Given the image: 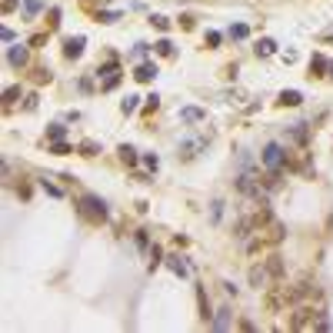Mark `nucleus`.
<instances>
[{
    "instance_id": "1",
    "label": "nucleus",
    "mask_w": 333,
    "mask_h": 333,
    "mask_svg": "<svg viewBox=\"0 0 333 333\" xmlns=\"http://www.w3.org/2000/svg\"><path fill=\"white\" fill-rule=\"evenodd\" d=\"M247 280H250V287H256V290H266V287H273V283H280V280H283V260H280L277 253H270L266 260L250 266Z\"/></svg>"
},
{
    "instance_id": "2",
    "label": "nucleus",
    "mask_w": 333,
    "mask_h": 333,
    "mask_svg": "<svg viewBox=\"0 0 333 333\" xmlns=\"http://www.w3.org/2000/svg\"><path fill=\"white\" fill-rule=\"evenodd\" d=\"M290 327L293 330H327L330 323L320 310H313V303H297V310L290 317Z\"/></svg>"
},
{
    "instance_id": "3",
    "label": "nucleus",
    "mask_w": 333,
    "mask_h": 333,
    "mask_svg": "<svg viewBox=\"0 0 333 333\" xmlns=\"http://www.w3.org/2000/svg\"><path fill=\"white\" fill-rule=\"evenodd\" d=\"M77 213L87 223H103L107 220V203L100 197H93V193H83V197L77 200Z\"/></svg>"
},
{
    "instance_id": "4",
    "label": "nucleus",
    "mask_w": 333,
    "mask_h": 333,
    "mask_svg": "<svg viewBox=\"0 0 333 333\" xmlns=\"http://www.w3.org/2000/svg\"><path fill=\"white\" fill-rule=\"evenodd\" d=\"M266 310L270 313H280V310H287L290 303H293V297H290V287H266Z\"/></svg>"
},
{
    "instance_id": "5",
    "label": "nucleus",
    "mask_w": 333,
    "mask_h": 333,
    "mask_svg": "<svg viewBox=\"0 0 333 333\" xmlns=\"http://www.w3.org/2000/svg\"><path fill=\"white\" fill-rule=\"evenodd\" d=\"M256 237H260V244H263V247H273V244H280V240L287 237V230H283V223H280V220H270L266 227L256 230Z\"/></svg>"
},
{
    "instance_id": "6",
    "label": "nucleus",
    "mask_w": 333,
    "mask_h": 333,
    "mask_svg": "<svg viewBox=\"0 0 333 333\" xmlns=\"http://www.w3.org/2000/svg\"><path fill=\"white\" fill-rule=\"evenodd\" d=\"M263 164L270 166V170H280V166L287 164V150L280 144H266L263 147Z\"/></svg>"
},
{
    "instance_id": "7",
    "label": "nucleus",
    "mask_w": 333,
    "mask_h": 333,
    "mask_svg": "<svg viewBox=\"0 0 333 333\" xmlns=\"http://www.w3.org/2000/svg\"><path fill=\"white\" fill-rule=\"evenodd\" d=\"M290 170H297V173H310V157L303 154V150H293V154H287V164Z\"/></svg>"
},
{
    "instance_id": "8",
    "label": "nucleus",
    "mask_w": 333,
    "mask_h": 333,
    "mask_svg": "<svg viewBox=\"0 0 333 333\" xmlns=\"http://www.w3.org/2000/svg\"><path fill=\"white\" fill-rule=\"evenodd\" d=\"M277 103H280V107H300V103H303V97H300L297 90H283Z\"/></svg>"
},
{
    "instance_id": "9",
    "label": "nucleus",
    "mask_w": 333,
    "mask_h": 333,
    "mask_svg": "<svg viewBox=\"0 0 333 333\" xmlns=\"http://www.w3.org/2000/svg\"><path fill=\"white\" fill-rule=\"evenodd\" d=\"M80 54H83V37H74L64 44V57H80Z\"/></svg>"
},
{
    "instance_id": "10",
    "label": "nucleus",
    "mask_w": 333,
    "mask_h": 333,
    "mask_svg": "<svg viewBox=\"0 0 333 333\" xmlns=\"http://www.w3.org/2000/svg\"><path fill=\"white\" fill-rule=\"evenodd\" d=\"M103 74H107V77H103V90H113V87H117V80H120V70H117V64H110Z\"/></svg>"
},
{
    "instance_id": "11",
    "label": "nucleus",
    "mask_w": 333,
    "mask_h": 333,
    "mask_svg": "<svg viewBox=\"0 0 333 333\" xmlns=\"http://www.w3.org/2000/svg\"><path fill=\"white\" fill-rule=\"evenodd\" d=\"M180 117L187 123H200V120H207V113L200 110V107H187V110H180Z\"/></svg>"
},
{
    "instance_id": "12",
    "label": "nucleus",
    "mask_w": 333,
    "mask_h": 333,
    "mask_svg": "<svg viewBox=\"0 0 333 333\" xmlns=\"http://www.w3.org/2000/svg\"><path fill=\"white\" fill-rule=\"evenodd\" d=\"M7 60H10L13 67H23V64H27V50H23V47H10V54H7Z\"/></svg>"
},
{
    "instance_id": "13",
    "label": "nucleus",
    "mask_w": 333,
    "mask_h": 333,
    "mask_svg": "<svg viewBox=\"0 0 333 333\" xmlns=\"http://www.w3.org/2000/svg\"><path fill=\"white\" fill-rule=\"evenodd\" d=\"M120 160H123V164H127V166H133V164H137V150L123 144V147H120Z\"/></svg>"
},
{
    "instance_id": "14",
    "label": "nucleus",
    "mask_w": 333,
    "mask_h": 333,
    "mask_svg": "<svg viewBox=\"0 0 333 333\" xmlns=\"http://www.w3.org/2000/svg\"><path fill=\"white\" fill-rule=\"evenodd\" d=\"M170 270H173V273H180V277H187V273H190V266L183 263L180 256H170Z\"/></svg>"
},
{
    "instance_id": "15",
    "label": "nucleus",
    "mask_w": 333,
    "mask_h": 333,
    "mask_svg": "<svg viewBox=\"0 0 333 333\" xmlns=\"http://www.w3.org/2000/svg\"><path fill=\"white\" fill-rule=\"evenodd\" d=\"M154 74H157V70H154V67H150V64H144V67H137V74H133V77H137V80H140V83H147V80H150V77H154Z\"/></svg>"
},
{
    "instance_id": "16",
    "label": "nucleus",
    "mask_w": 333,
    "mask_h": 333,
    "mask_svg": "<svg viewBox=\"0 0 333 333\" xmlns=\"http://www.w3.org/2000/svg\"><path fill=\"white\" fill-rule=\"evenodd\" d=\"M273 50H277V44H273V40H270V37H266V40H260V44H256V54H260V57H270V54H273Z\"/></svg>"
},
{
    "instance_id": "17",
    "label": "nucleus",
    "mask_w": 333,
    "mask_h": 333,
    "mask_svg": "<svg viewBox=\"0 0 333 333\" xmlns=\"http://www.w3.org/2000/svg\"><path fill=\"white\" fill-rule=\"evenodd\" d=\"M310 70H313V74H317V77H320L323 70H330V64H327V60H323V57L317 54V57H313V60H310Z\"/></svg>"
},
{
    "instance_id": "18",
    "label": "nucleus",
    "mask_w": 333,
    "mask_h": 333,
    "mask_svg": "<svg viewBox=\"0 0 333 333\" xmlns=\"http://www.w3.org/2000/svg\"><path fill=\"white\" fill-rule=\"evenodd\" d=\"M213 327H217V330H227V327H230V310H220V313H217Z\"/></svg>"
},
{
    "instance_id": "19",
    "label": "nucleus",
    "mask_w": 333,
    "mask_h": 333,
    "mask_svg": "<svg viewBox=\"0 0 333 333\" xmlns=\"http://www.w3.org/2000/svg\"><path fill=\"white\" fill-rule=\"evenodd\" d=\"M17 97H20V87H7V93H3V103L10 107V103H17Z\"/></svg>"
},
{
    "instance_id": "20",
    "label": "nucleus",
    "mask_w": 333,
    "mask_h": 333,
    "mask_svg": "<svg viewBox=\"0 0 333 333\" xmlns=\"http://www.w3.org/2000/svg\"><path fill=\"white\" fill-rule=\"evenodd\" d=\"M23 13H27V17H37V13H40V3H37V0H27V3H23Z\"/></svg>"
},
{
    "instance_id": "21",
    "label": "nucleus",
    "mask_w": 333,
    "mask_h": 333,
    "mask_svg": "<svg viewBox=\"0 0 333 333\" xmlns=\"http://www.w3.org/2000/svg\"><path fill=\"white\" fill-rule=\"evenodd\" d=\"M157 54H160V57H170V54H173V44H170V40H160V44H157Z\"/></svg>"
},
{
    "instance_id": "22",
    "label": "nucleus",
    "mask_w": 333,
    "mask_h": 333,
    "mask_svg": "<svg viewBox=\"0 0 333 333\" xmlns=\"http://www.w3.org/2000/svg\"><path fill=\"white\" fill-rule=\"evenodd\" d=\"M197 297H200V317L207 320V317H210V303H207V297H203V290H200Z\"/></svg>"
},
{
    "instance_id": "23",
    "label": "nucleus",
    "mask_w": 333,
    "mask_h": 333,
    "mask_svg": "<svg viewBox=\"0 0 333 333\" xmlns=\"http://www.w3.org/2000/svg\"><path fill=\"white\" fill-rule=\"evenodd\" d=\"M80 154H83V157H97V144L83 140V144H80Z\"/></svg>"
},
{
    "instance_id": "24",
    "label": "nucleus",
    "mask_w": 333,
    "mask_h": 333,
    "mask_svg": "<svg viewBox=\"0 0 333 333\" xmlns=\"http://www.w3.org/2000/svg\"><path fill=\"white\" fill-rule=\"evenodd\" d=\"M47 137H50V140H64V127H60V123H54V127L47 130Z\"/></svg>"
},
{
    "instance_id": "25",
    "label": "nucleus",
    "mask_w": 333,
    "mask_h": 333,
    "mask_svg": "<svg viewBox=\"0 0 333 333\" xmlns=\"http://www.w3.org/2000/svg\"><path fill=\"white\" fill-rule=\"evenodd\" d=\"M150 23H154L157 30H170V20H166V17H150Z\"/></svg>"
},
{
    "instance_id": "26",
    "label": "nucleus",
    "mask_w": 333,
    "mask_h": 333,
    "mask_svg": "<svg viewBox=\"0 0 333 333\" xmlns=\"http://www.w3.org/2000/svg\"><path fill=\"white\" fill-rule=\"evenodd\" d=\"M230 37H237V40H244V37H247V27H244V23H237V27L230 30Z\"/></svg>"
},
{
    "instance_id": "27",
    "label": "nucleus",
    "mask_w": 333,
    "mask_h": 333,
    "mask_svg": "<svg viewBox=\"0 0 333 333\" xmlns=\"http://www.w3.org/2000/svg\"><path fill=\"white\" fill-rule=\"evenodd\" d=\"M137 110V97H127L123 100V113H133Z\"/></svg>"
},
{
    "instance_id": "28",
    "label": "nucleus",
    "mask_w": 333,
    "mask_h": 333,
    "mask_svg": "<svg viewBox=\"0 0 333 333\" xmlns=\"http://www.w3.org/2000/svg\"><path fill=\"white\" fill-rule=\"evenodd\" d=\"M54 154H70V147L60 144V140H54Z\"/></svg>"
},
{
    "instance_id": "29",
    "label": "nucleus",
    "mask_w": 333,
    "mask_h": 333,
    "mask_svg": "<svg viewBox=\"0 0 333 333\" xmlns=\"http://www.w3.org/2000/svg\"><path fill=\"white\" fill-rule=\"evenodd\" d=\"M207 44L217 47V44H220V33H213V30H210V33H207Z\"/></svg>"
},
{
    "instance_id": "30",
    "label": "nucleus",
    "mask_w": 333,
    "mask_h": 333,
    "mask_svg": "<svg viewBox=\"0 0 333 333\" xmlns=\"http://www.w3.org/2000/svg\"><path fill=\"white\" fill-rule=\"evenodd\" d=\"M144 164H147V166H150V170H157V164H160V160H157V157H154V154H150V157H144Z\"/></svg>"
},
{
    "instance_id": "31",
    "label": "nucleus",
    "mask_w": 333,
    "mask_h": 333,
    "mask_svg": "<svg viewBox=\"0 0 333 333\" xmlns=\"http://www.w3.org/2000/svg\"><path fill=\"white\" fill-rule=\"evenodd\" d=\"M150 260H154L150 266H157V263H160V247H154V250H150Z\"/></svg>"
},
{
    "instance_id": "32",
    "label": "nucleus",
    "mask_w": 333,
    "mask_h": 333,
    "mask_svg": "<svg viewBox=\"0 0 333 333\" xmlns=\"http://www.w3.org/2000/svg\"><path fill=\"white\" fill-rule=\"evenodd\" d=\"M13 7H17V0H3V13H10Z\"/></svg>"
},
{
    "instance_id": "33",
    "label": "nucleus",
    "mask_w": 333,
    "mask_h": 333,
    "mask_svg": "<svg viewBox=\"0 0 333 333\" xmlns=\"http://www.w3.org/2000/svg\"><path fill=\"white\" fill-rule=\"evenodd\" d=\"M330 77H333V64H330Z\"/></svg>"
}]
</instances>
